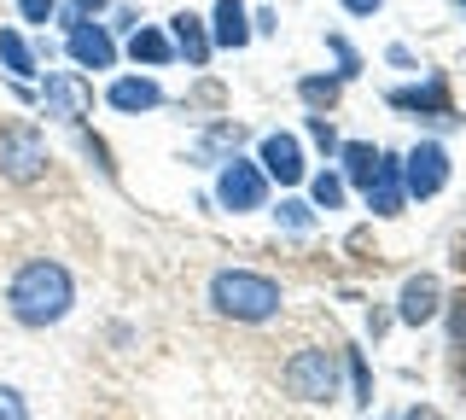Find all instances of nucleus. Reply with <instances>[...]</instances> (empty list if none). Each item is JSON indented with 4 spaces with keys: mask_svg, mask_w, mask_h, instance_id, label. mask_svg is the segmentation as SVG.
I'll use <instances>...</instances> for the list:
<instances>
[{
    "mask_svg": "<svg viewBox=\"0 0 466 420\" xmlns=\"http://www.w3.org/2000/svg\"><path fill=\"white\" fill-rule=\"evenodd\" d=\"M70 303H76V281H70V269L53 263V257H29L6 286V310H12L18 327H53V322L70 315Z\"/></svg>",
    "mask_w": 466,
    "mask_h": 420,
    "instance_id": "nucleus-1",
    "label": "nucleus"
},
{
    "mask_svg": "<svg viewBox=\"0 0 466 420\" xmlns=\"http://www.w3.org/2000/svg\"><path fill=\"white\" fill-rule=\"evenodd\" d=\"M280 281H268V274L257 269H222L210 281V310L228 315V322H274L280 315Z\"/></svg>",
    "mask_w": 466,
    "mask_h": 420,
    "instance_id": "nucleus-2",
    "label": "nucleus"
},
{
    "mask_svg": "<svg viewBox=\"0 0 466 420\" xmlns=\"http://www.w3.org/2000/svg\"><path fill=\"white\" fill-rule=\"evenodd\" d=\"M280 385H286L298 403H332V397H339V351H327V344L298 351V356L280 368Z\"/></svg>",
    "mask_w": 466,
    "mask_h": 420,
    "instance_id": "nucleus-3",
    "label": "nucleus"
},
{
    "mask_svg": "<svg viewBox=\"0 0 466 420\" xmlns=\"http://www.w3.org/2000/svg\"><path fill=\"white\" fill-rule=\"evenodd\" d=\"M47 140H41V128L35 123H6L0 128V176L6 181H18V187H29V181H41L47 176Z\"/></svg>",
    "mask_w": 466,
    "mask_h": 420,
    "instance_id": "nucleus-4",
    "label": "nucleus"
},
{
    "mask_svg": "<svg viewBox=\"0 0 466 420\" xmlns=\"http://www.w3.org/2000/svg\"><path fill=\"white\" fill-rule=\"evenodd\" d=\"M262 199H268V176H262V164L251 158H222V176H216V205L245 216V210H262Z\"/></svg>",
    "mask_w": 466,
    "mask_h": 420,
    "instance_id": "nucleus-5",
    "label": "nucleus"
},
{
    "mask_svg": "<svg viewBox=\"0 0 466 420\" xmlns=\"http://www.w3.org/2000/svg\"><path fill=\"white\" fill-rule=\"evenodd\" d=\"M41 111H47V118H65V123H82L87 111H94V82H87L82 70H53V77L41 82Z\"/></svg>",
    "mask_w": 466,
    "mask_h": 420,
    "instance_id": "nucleus-6",
    "label": "nucleus"
},
{
    "mask_svg": "<svg viewBox=\"0 0 466 420\" xmlns=\"http://www.w3.org/2000/svg\"><path fill=\"white\" fill-rule=\"evenodd\" d=\"M449 187V152L437 140H420L414 152L402 158V193L408 199H437Z\"/></svg>",
    "mask_w": 466,
    "mask_h": 420,
    "instance_id": "nucleus-7",
    "label": "nucleus"
},
{
    "mask_svg": "<svg viewBox=\"0 0 466 420\" xmlns=\"http://www.w3.org/2000/svg\"><path fill=\"white\" fill-rule=\"evenodd\" d=\"M397 111H420V118H431V123H443V128H455V106H449V77L443 70H431L426 82H414V88H390L385 94Z\"/></svg>",
    "mask_w": 466,
    "mask_h": 420,
    "instance_id": "nucleus-8",
    "label": "nucleus"
},
{
    "mask_svg": "<svg viewBox=\"0 0 466 420\" xmlns=\"http://www.w3.org/2000/svg\"><path fill=\"white\" fill-rule=\"evenodd\" d=\"M361 199H368L373 216H402L408 193H402V158L397 152H379L373 158V176L361 181Z\"/></svg>",
    "mask_w": 466,
    "mask_h": 420,
    "instance_id": "nucleus-9",
    "label": "nucleus"
},
{
    "mask_svg": "<svg viewBox=\"0 0 466 420\" xmlns=\"http://www.w3.org/2000/svg\"><path fill=\"white\" fill-rule=\"evenodd\" d=\"M443 315V286H437V274H408L402 292H397V322L402 327H426Z\"/></svg>",
    "mask_w": 466,
    "mask_h": 420,
    "instance_id": "nucleus-10",
    "label": "nucleus"
},
{
    "mask_svg": "<svg viewBox=\"0 0 466 420\" xmlns=\"http://www.w3.org/2000/svg\"><path fill=\"white\" fill-rule=\"evenodd\" d=\"M257 164H262V176H274L280 187H298L303 181V147H298V135H262V147H257Z\"/></svg>",
    "mask_w": 466,
    "mask_h": 420,
    "instance_id": "nucleus-11",
    "label": "nucleus"
},
{
    "mask_svg": "<svg viewBox=\"0 0 466 420\" xmlns=\"http://www.w3.org/2000/svg\"><path fill=\"white\" fill-rule=\"evenodd\" d=\"M65 47L82 70H111L116 65V41L99 30V24H82V30H65Z\"/></svg>",
    "mask_w": 466,
    "mask_h": 420,
    "instance_id": "nucleus-12",
    "label": "nucleus"
},
{
    "mask_svg": "<svg viewBox=\"0 0 466 420\" xmlns=\"http://www.w3.org/2000/svg\"><path fill=\"white\" fill-rule=\"evenodd\" d=\"M169 41H175V53H181L193 70H204V65H210V53H216L198 12H175V18H169Z\"/></svg>",
    "mask_w": 466,
    "mask_h": 420,
    "instance_id": "nucleus-13",
    "label": "nucleus"
},
{
    "mask_svg": "<svg viewBox=\"0 0 466 420\" xmlns=\"http://www.w3.org/2000/svg\"><path fill=\"white\" fill-rule=\"evenodd\" d=\"M245 41H251V12H245V0H216V12H210V47H233V53H239Z\"/></svg>",
    "mask_w": 466,
    "mask_h": 420,
    "instance_id": "nucleus-14",
    "label": "nucleus"
},
{
    "mask_svg": "<svg viewBox=\"0 0 466 420\" xmlns=\"http://www.w3.org/2000/svg\"><path fill=\"white\" fill-rule=\"evenodd\" d=\"M106 99H111V111H152V106H164V88H157L152 77H116L111 88H106Z\"/></svg>",
    "mask_w": 466,
    "mask_h": 420,
    "instance_id": "nucleus-15",
    "label": "nucleus"
},
{
    "mask_svg": "<svg viewBox=\"0 0 466 420\" xmlns=\"http://www.w3.org/2000/svg\"><path fill=\"white\" fill-rule=\"evenodd\" d=\"M128 53H135V65H169L175 59V41L164 36V30H135V41H128Z\"/></svg>",
    "mask_w": 466,
    "mask_h": 420,
    "instance_id": "nucleus-16",
    "label": "nucleus"
},
{
    "mask_svg": "<svg viewBox=\"0 0 466 420\" xmlns=\"http://www.w3.org/2000/svg\"><path fill=\"white\" fill-rule=\"evenodd\" d=\"M0 65L12 70V77H35V53H29V41L18 36V30H0Z\"/></svg>",
    "mask_w": 466,
    "mask_h": 420,
    "instance_id": "nucleus-17",
    "label": "nucleus"
},
{
    "mask_svg": "<svg viewBox=\"0 0 466 420\" xmlns=\"http://www.w3.org/2000/svg\"><path fill=\"white\" fill-rule=\"evenodd\" d=\"M339 158H344V176L361 187V181L373 176V158H379V147H368V140H350V147H339Z\"/></svg>",
    "mask_w": 466,
    "mask_h": 420,
    "instance_id": "nucleus-18",
    "label": "nucleus"
},
{
    "mask_svg": "<svg viewBox=\"0 0 466 420\" xmlns=\"http://www.w3.org/2000/svg\"><path fill=\"white\" fill-rule=\"evenodd\" d=\"M106 6L111 0H65V6H58V24H65V30H82V24H94Z\"/></svg>",
    "mask_w": 466,
    "mask_h": 420,
    "instance_id": "nucleus-19",
    "label": "nucleus"
},
{
    "mask_svg": "<svg viewBox=\"0 0 466 420\" xmlns=\"http://www.w3.org/2000/svg\"><path fill=\"white\" fill-rule=\"evenodd\" d=\"M309 199H315V210H339L344 205V176H327V169H320L309 181Z\"/></svg>",
    "mask_w": 466,
    "mask_h": 420,
    "instance_id": "nucleus-20",
    "label": "nucleus"
},
{
    "mask_svg": "<svg viewBox=\"0 0 466 420\" xmlns=\"http://www.w3.org/2000/svg\"><path fill=\"white\" fill-rule=\"evenodd\" d=\"M298 94L309 99V106H332V99H339V77H303Z\"/></svg>",
    "mask_w": 466,
    "mask_h": 420,
    "instance_id": "nucleus-21",
    "label": "nucleus"
},
{
    "mask_svg": "<svg viewBox=\"0 0 466 420\" xmlns=\"http://www.w3.org/2000/svg\"><path fill=\"white\" fill-rule=\"evenodd\" d=\"M350 380H356V403L373 409V374H368V362H361V351H350Z\"/></svg>",
    "mask_w": 466,
    "mask_h": 420,
    "instance_id": "nucleus-22",
    "label": "nucleus"
},
{
    "mask_svg": "<svg viewBox=\"0 0 466 420\" xmlns=\"http://www.w3.org/2000/svg\"><path fill=\"white\" fill-rule=\"evenodd\" d=\"M280 222L291 228V234H309V228H315V210L303 205V199H286V205H280Z\"/></svg>",
    "mask_w": 466,
    "mask_h": 420,
    "instance_id": "nucleus-23",
    "label": "nucleus"
},
{
    "mask_svg": "<svg viewBox=\"0 0 466 420\" xmlns=\"http://www.w3.org/2000/svg\"><path fill=\"white\" fill-rule=\"evenodd\" d=\"M0 420H29V403L18 385H0Z\"/></svg>",
    "mask_w": 466,
    "mask_h": 420,
    "instance_id": "nucleus-24",
    "label": "nucleus"
},
{
    "mask_svg": "<svg viewBox=\"0 0 466 420\" xmlns=\"http://www.w3.org/2000/svg\"><path fill=\"white\" fill-rule=\"evenodd\" d=\"M18 12H24V24H47L58 18V0H18Z\"/></svg>",
    "mask_w": 466,
    "mask_h": 420,
    "instance_id": "nucleus-25",
    "label": "nucleus"
},
{
    "mask_svg": "<svg viewBox=\"0 0 466 420\" xmlns=\"http://www.w3.org/2000/svg\"><path fill=\"white\" fill-rule=\"evenodd\" d=\"M309 135H315V147H320V152H339V128H332L327 118H309Z\"/></svg>",
    "mask_w": 466,
    "mask_h": 420,
    "instance_id": "nucleus-26",
    "label": "nucleus"
},
{
    "mask_svg": "<svg viewBox=\"0 0 466 420\" xmlns=\"http://www.w3.org/2000/svg\"><path fill=\"white\" fill-rule=\"evenodd\" d=\"M449 339H455V344H466V292H461L455 303H449Z\"/></svg>",
    "mask_w": 466,
    "mask_h": 420,
    "instance_id": "nucleus-27",
    "label": "nucleus"
},
{
    "mask_svg": "<svg viewBox=\"0 0 466 420\" xmlns=\"http://www.w3.org/2000/svg\"><path fill=\"white\" fill-rule=\"evenodd\" d=\"M339 6L350 12V18H373V12L385 6V0H339Z\"/></svg>",
    "mask_w": 466,
    "mask_h": 420,
    "instance_id": "nucleus-28",
    "label": "nucleus"
},
{
    "mask_svg": "<svg viewBox=\"0 0 466 420\" xmlns=\"http://www.w3.org/2000/svg\"><path fill=\"white\" fill-rule=\"evenodd\" d=\"M455 263H461V269H466V240H461V257H455Z\"/></svg>",
    "mask_w": 466,
    "mask_h": 420,
    "instance_id": "nucleus-29",
    "label": "nucleus"
},
{
    "mask_svg": "<svg viewBox=\"0 0 466 420\" xmlns=\"http://www.w3.org/2000/svg\"><path fill=\"white\" fill-rule=\"evenodd\" d=\"M461 12H466V0H461Z\"/></svg>",
    "mask_w": 466,
    "mask_h": 420,
    "instance_id": "nucleus-30",
    "label": "nucleus"
},
{
    "mask_svg": "<svg viewBox=\"0 0 466 420\" xmlns=\"http://www.w3.org/2000/svg\"><path fill=\"white\" fill-rule=\"evenodd\" d=\"M461 374H466V362H461Z\"/></svg>",
    "mask_w": 466,
    "mask_h": 420,
    "instance_id": "nucleus-31",
    "label": "nucleus"
}]
</instances>
